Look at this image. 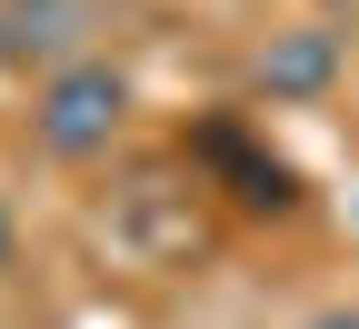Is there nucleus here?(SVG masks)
Wrapping results in <instances>:
<instances>
[{
  "label": "nucleus",
  "instance_id": "obj_2",
  "mask_svg": "<svg viewBox=\"0 0 359 329\" xmlns=\"http://www.w3.org/2000/svg\"><path fill=\"white\" fill-rule=\"evenodd\" d=\"M339 70H349V40L330 20H280V30L259 40V60H250V90H259L269 110H290V100H330Z\"/></svg>",
  "mask_w": 359,
  "mask_h": 329
},
{
  "label": "nucleus",
  "instance_id": "obj_7",
  "mask_svg": "<svg viewBox=\"0 0 359 329\" xmlns=\"http://www.w3.org/2000/svg\"><path fill=\"white\" fill-rule=\"evenodd\" d=\"M11 11H30V0H11Z\"/></svg>",
  "mask_w": 359,
  "mask_h": 329
},
{
  "label": "nucleus",
  "instance_id": "obj_6",
  "mask_svg": "<svg viewBox=\"0 0 359 329\" xmlns=\"http://www.w3.org/2000/svg\"><path fill=\"white\" fill-rule=\"evenodd\" d=\"M11 60H20V40H11V11H0V70H11Z\"/></svg>",
  "mask_w": 359,
  "mask_h": 329
},
{
  "label": "nucleus",
  "instance_id": "obj_4",
  "mask_svg": "<svg viewBox=\"0 0 359 329\" xmlns=\"http://www.w3.org/2000/svg\"><path fill=\"white\" fill-rule=\"evenodd\" d=\"M20 260V220H11V200H0V269Z\"/></svg>",
  "mask_w": 359,
  "mask_h": 329
},
{
  "label": "nucleus",
  "instance_id": "obj_3",
  "mask_svg": "<svg viewBox=\"0 0 359 329\" xmlns=\"http://www.w3.org/2000/svg\"><path fill=\"white\" fill-rule=\"evenodd\" d=\"M11 40H20V60H50V70L90 60L80 51L90 40V0H30V11H11Z\"/></svg>",
  "mask_w": 359,
  "mask_h": 329
},
{
  "label": "nucleus",
  "instance_id": "obj_1",
  "mask_svg": "<svg viewBox=\"0 0 359 329\" xmlns=\"http://www.w3.org/2000/svg\"><path fill=\"white\" fill-rule=\"evenodd\" d=\"M130 130V80L110 60H70L30 90V140H40V160H110V140Z\"/></svg>",
  "mask_w": 359,
  "mask_h": 329
},
{
  "label": "nucleus",
  "instance_id": "obj_5",
  "mask_svg": "<svg viewBox=\"0 0 359 329\" xmlns=\"http://www.w3.org/2000/svg\"><path fill=\"white\" fill-rule=\"evenodd\" d=\"M299 329H359V309H320V319H299Z\"/></svg>",
  "mask_w": 359,
  "mask_h": 329
}]
</instances>
